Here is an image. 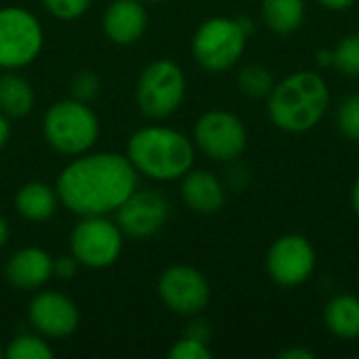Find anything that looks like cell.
<instances>
[{"instance_id":"29","label":"cell","mask_w":359,"mask_h":359,"mask_svg":"<svg viewBox=\"0 0 359 359\" xmlns=\"http://www.w3.org/2000/svg\"><path fill=\"white\" fill-rule=\"evenodd\" d=\"M185 337H191V339H196V341H202V343H208V345H210V339H212V326H210L206 320H202V318L194 316V320H191V322H189V326L185 328Z\"/></svg>"},{"instance_id":"10","label":"cell","mask_w":359,"mask_h":359,"mask_svg":"<svg viewBox=\"0 0 359 359\" xmlns=\"http://www.w3.org/2000/svg\"><path fill=\"white\" fill-rule=\"evenodd\" d=\"M318 265V255L313 244L301 233H286L278 238L265 259L269 278L284 288H294L305 284Z\"/></svg>"},{"instance_id":"11","label":"cell","mask_w":359,"mask_h":359,"mask_svg":"<svg viewBox=\"0 0 359 359\" xmlns=\"http://www.w3.org/2000/svg\"><path fill=\"white\" fill-rule=\"evenodd\" d=\"M158 297L177 316H200L210 303V286L204 273L191 265H170L158 280Z\"/></svg>"},{"instance_id":"2","label":"cell","mask_w":359,"mask_h":359,"mask_svg":"<svg viewBox=\"0 0 359 359\" xmlns=\"http://www.w3.org/2000/svg\"><path fill=\"white\" fill-rule=\"evenodd\" d=\"M330 105V88L324 76L299 69L276 82L267 97V116L284 133H307L316 128Z\"/></svg>"},{"instance_id":"4","label":"cell","mask_w":359,"mask_h":359,"mask_svg":"<svg viewBox=\"0 0 359 359\" xmlns=\"http://www.w3.org/2000/svg\"><path fill=\"white\" fill-rule=\"evenodd\" d=\"M101 135L97 114L78 99H61L53 103L42 118V137L50 149L61 156L76 158L95 147Z\"/></svg>"},{"instance_id":"21","label":"cell","mask_w":359,"mask_h":359,"mask_svg":"<svg viewBox=\"0 0 359 359\" xmlns=\"http://www.w3.org/2000/svg\"><path fill=\"white\" fill-rule=\"evenodd\" d=\"M273 86H276L273 74L265 65L250 63V65L242 67L240 74H238V88H240V93L244 97L267 99L269 93L273 90Z\"/></svg>"},{"instance_id":"30","label":"cell","mask_w":359,"mask_h":359,"mask_svg":"<svg viewBox=\"0 0 359 359\" xmlns=\"http://www.w3.org/2000/svg\"><path fill=\"white\" fill-rule=\"evenodd\" d=\"M231 164H233V162H231ZM246 183H248V170H246L244 166L233 164V166L229 168V175H227V187L240 191V189L246 187Z\"/></svg>"},{"instance_id":"26","label":"cell","mask_w":359,"mask_h":359,"mask_svg":"<svg viewBox=\"0 0 359 359\" xmlns=\"http://www.w3.org/2000/svg\"><path fill=\"white\" fill-rule=\"evenodd\" d=\"M40 2L53 17L61 21H72L82 17L90 8L93 0H40Z\"/></svg>"},{"instance_id":"20","label":"cell","mask_w":359,"mask_h":359,"mask_svg":"<svg viewBox=\"0 0 359 359\" xmlns=\"http://www.w3.org/2000/svg\"><path fill=\"white\" fill-rule=\"evenodd\" d=\"M263 23L276 34H292L305 21V0H263Z\"/></svg>"},{"instance_id":"7","label":"cell","mask_w":359,"mask_h":359,"mask_svg":"<svg viewBox=\"0 0 359 359\" xmlns=\"http://www.w3.org/2000/svg\"><path fill=\"white\" fill-rule=\"evenodd\" d=\"M44 46L40 19L17 4L0 6V69L32 65Z\"/></svg>"},{"instance_id":"18","label":"cell","mask_w":359,"mask_h":359,"mask_svg":"<svg viewBox=\"0 0 359 359\" xmlns=\"http://www.w3.org/2000/svg\"><path fill=\"white\" fill-rule=\"evenodd\" d=\"M36 93L27 78L17 69H4L0 74V111L8 118H23L34 109Z\"/></svg>"},{"instance_id":"24","label":"cell","mask_w":359,"mask_h":359,"mask_svg":"<svg viewBox=\"0 0 359 359\" xmlns=\"http://www.w3.org/2000/svg\"><path fill=\"white\" fill-rule=\"evenodd\" d=\"M337 126L347 139L359 141V95H351L341 101L337 109Z\"/></svg>"},{"instance_id":"34","label":"cell","mask_w":359,"mask_h":359,"mask_svg":"<svg viewBox=\"0 0 359 359\" xmlns=\"http://www.w3.org/2000/svg\"><path fill=\"white\" fill-rule=\"evenodd\" d=\"M8 238H11V229H8V223H6V219H4V217L0 215V248H4V246H6Z\"/></svg>"},{"instance_id":"14","label":"cell","mask_w":359,"mask_h":359,"mask_svg":"<svg viewBox=\"0 0 359 359\" xmlns=\"http://www.w3.org/2000/svg\"><path fill=\"white\" fill-rule=\"evenodd\" d=\"M53 278V257L38 246L15 250L4 263V280L23 292L44 288Z\"/></svg>"},{"instance_id":"36","label":"cell","mask_w":359,"mask_h":359,"mask_svg":"<svg viewBox=\"0 0 359 359\" xmlns=\"http://www.w3.org/2000/svg\"><path fill=\"white\" fill-rule=\"evenodd\" d=\"M318 63H320L322 67L332 65V50H328V48L320 50V53H318Z\"/></svg>"},{"instance_id":"25","label":"cell","mask_w":359,"mask_h":359,"mask_svg":"<svg viewBox=\"0 0 359 359\" xmlns=\"http://www.w3.org/2000/svg\"><path fill=\"white\" fill-rule=\"evenodd\" d=\"M101 90V80L93 69H80L74 74L72 82H69V93L72 99H78L82 103H90L97 99Z\"/></svg>"},{"instance_id":"32","label":"cell","mask_w":359,"mask_h":359,"mask_svg":"<svg viewBox=\"0 0 359 359\" xmlns=\"http://www.w3.org/2000/svg\"><path fill=\"white\" fill-rule=\"evenodd\" d=\"M324 8L328 11H347L351 8L358 0H318Z\"/></svg>"},{"instance_id":"19","label":"cell","mask_w":359,"mask_h":359,"mask_svg":"<svg viewBox=\"0 0 359 359\" xmlns=\"http://www.w3.org/2000/svg\"><path fill=\"white\" fill-rule=\"evenodd\" d=\"M326 328L343 341L359 339V297L339 294L324 307Z\"/></svg>"},{"instance_id":"37","label":"cell","mask_w":359,"mask_h":359,"mask_svg":"<svg viewBox=\"0 0 359 359\" xmlns=\"http://www.w3.org/2000/svg\"><path fill=\"white\" fill-rule=\"evenodd\" d=\"M0 358H4V351H2V347H0Z\"/></svg>"},{"instance_id":"23","label":"cell","mask_w":359,"mask_h":359,"mask_svg":"<svg viewBox=\"0 0 359 359\" xmlns=\"http://www.w3.org/2000/svg\"><path fill=\"white\" fill-rule=\"evenodd\" d=\"M332 65L347 78H359V32L339 40L332 48Z\"/></svg>"},{"instance_id":"5","label":"cell","mask_w":359,"mask_h":359,"mask_svg":"<svg viewBox=\"0 0 359 359\" xmlns=\"http://www.w3.org/2000/svg\"><path fill=\"white\" fill-rule=\"evenodd\" d=\"M187 78L170 59H156L143 67L135 88V101L141 114L149 120L172 116L185 101Z\"/></svg>"},{"instance_id":"28","label":"cell","mask_w":359,"mask_h":359,"mask_svg":"<svg viewBox=\"0 0 359 359\" xmlns=\"http://www.w3.org/2000/svg\"><path fill=\"white\" fill-rule=\"evenodd\" d=\"M82 265L76 261V257L69 252V255H61V257H55L53 259V278H57V280H72L76 273H78V269H80Z\"/></svg>"},{"instance_id":"31","label":"cell","mask_w":359,"mask_h":359,"mask_svg":"<svg viewBox=\"0 0 359 359\" xmlns=\"http://www.w3.org/2000/svg\"><path fill=\"white\" fill-rule=\"evenodd\" d=\"M280 359H313L316 358V353L311 351V349H305V347H290V349H286V351H282Z\"/></svg>"},{"instance_id":"1","label":"cell","mask_w":359,"mask_h":359,"mask_svg":"<svg viewBox=\"0 0 359 359\" xmlns=\"http://www.w3.org/2000/svg\"><path fill=\"white\" fill-rule=\"evenodd\" d=\"M139 172L116 151H86L72 158L59 172L55 189L59 202L78 217L111 215L137 189Z\"/></svg>"},{"instance_id":"15","label":"cell","mask_w":359,"mask_h":359,"mask_svg":"<svg viewBox=\"0 0 359 359\" xmlns=\"http://www.w3.org/2000/svg\"><path fill=\"white\" fill-rule=\"evenodd\" d=\"M147 8L143 0H111L103 13V34L118 46H130L147 29Z\"/></svg>"},{"instance_id":"9","label":"cell","mask_w":359,"mask_h":359,"mask_svg":"<svg viewBox=\"0 0 359 359\" xmlns=\"http://www.w3.org/2000/svg\"><path fill=\"white\" fill-rule=\"evenodd\" d=\"M194 145L215 162H236L248 147V128L240 116L227 109L202 114L194 126Z\"/></svg>"},{"instance_id":"12","label":"cell","mask_w":359,"mask_h":359,"mask_svg":"<svg viewBox=\"0 0 359 359\" xmlns=\"http://www.w3.org/2000/svg\"><path fill=\"white\" fill-rule=\"evenodd\" d=\"M124 238L147 240L164 229L170 219V202L156 189H135L114 212Z\"/></svg>"},{"instance_id":"33","label":"cell","mask_w":359,"mask_h":359,"mask_svg":"<svg viewBox=\"0 0 359 359\" xmlns=\"http://www.w3.org/2000/svg\"><path fill=\"white\" fill-rule=\"evenodd\" d=\"M11 139V118L0 111V149L8 143Z\"/></svg>"},{"instance_id":"8","label":"cell","mask_w":359,"mask_h":359,"mask_svg":"<svg viewBox=\"0 0 359 359\" xmlns=\"http://www.w3.org/2000/svg\"><path fill=\"white\" fill-rule=\"evenodd\" d=\"M124 248V233L107 215L80 217L69 236V252L82 267L105 269L111 267Z\"/></svg>"},{"instance_id":"3","label":"cell","mask_w":359,"mask_h":359,"mask_svg":"<svg viewBox=\"0 0 359 359\" xmlns=\"http://www.w3.org/2000/svg\"><path fill=\"white\" fill-rule=\"evenodd\" d=\"M126 158L139 175L158 183H168L179 181L194 168L196 145L181 130L154 124L130 135Z\"/></svg>"},{"instance_id":"38","label":"cell","mask_w":359,"mask_h":359,"mask_svg":"<svg viewBox=\"0 0 359 359\" xmlns=\"http://www.w3.org/2000/svg\"><path fill=\"white\" fill-rule=\"evenodd\" d=\"M143 2H160V0H143Z\"/></svg>"},{"instance_id":"17","label":"cell","mask_w":359,"mask_h":359,"mask_svg":"<svg viewBox=\"0 0 359 359\" xmlns=\"http://www.w3.org/2000/svg\"><path fill=\"white\" fill-rule=\"evenodd\" d=\"M59 204L61 202L57 189L42 181H29L21 185L15 194V210L21 219L29 223L48 221L50 217H55Z\"/></svg>"},{"instance_id":"27","label":"cell","mask_w":359,"mask_h":359,"mask_svg":"<svg viewBox=\"0 0 359 359\" xmlns=\"http://www.w3.org/2000/svg\"><path fill=\"white\" fill-rule=\"evenodd\" d=\"M170 359H212V351L208 343L196 341L191 337H181L168 351Z\"/></svg>"},{"instance_id":"13","label":"cell","mask_w":359,"mask_h":359,"mask_svg":"<svg viewBox=\"0 0 359 359\" xmlns=\"http://www.w3.org/2000/svg\"><path fill=\"white\" fill-rule=\"evenodd\" d=\"M29 328L48 339H67L80 324V311L76 303L57 290H40L27 305Z\"/></svg>"},{"instance_id":"16","label":"cell","mask_w":359,"mask_h":359,"mask_svg":"<svg viewBox=\"0 0 359 359\" xmlns=\"http://www.w3.org/2000/svg\"><path fill=\"white\" fill-rule=\"evenodd\" d=\"M181 200L183 204L198 215H215L225 206L227 187L210 170L191 168L181 179Z\"/></svg>"},{"instance_id":"35","label":"cell","mask_w":359,"mask_h":359,"mask_svg":"<svg viewBox=\"0 0 359 359\" xmlns=\"http://www.w3.org/2000/svg\"><path fill=\"white\" fill-rule=\"evenodd\" d=\"M351 206H353V212L358 215L359 219V177L353 183V189H351Z\"/></svg>"},{"instance_id":"22","label":"cell","mask_w":359,"mask_h":359,"mask_svg":"<svg viewBox=\"0 0 359 359\" xmlns=\"http://www.w3.org/2000/svg\"><path fill=\"white\" fill-rule=\"evenodd\" d=\"M6 359H53L55 351L46 343V339L38 332H21L17 334L4 349Z\"/></svg>"},{"instance_id":"6","label":"cell","mask_w":359,"mask_h":359,"mask_svg":"<svg viewBox=\"0 0 359 359\" xmlns=\"http://www.w3.org/2000/svg\"><path fill=\"white\" fill-rule=\"evenodd\" d=\"M248 34L238 19L210 17L200 23L191 40L196 63L210 72L221 74L231 69L244 55Z\"/></svg>"}]
</instances>
